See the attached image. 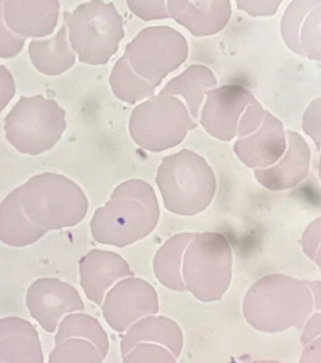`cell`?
<instances>
[{"instance_id":"cell-33","label":"cell","mask_w":321,"mask_h":363,"mask_svg":"<svg viewBox=\"0 0 321 363\" xmlns=\"http://www.w3.org/2000/svg\"><path fill=\"white\" fill-rule=\"evenodd\" d=\"M320 336V314L313 315L312 318L308 322L303 335H302V343H310L313 339Z\"/></svg>"},{"instance_id":"cell-26","label":"cell","mask_w":321,"mask_h":363,"mask_svg":"<svg viewBox=\"0 0 321 363\" xmlns=\"http://www.w3.org/2000/svg\"><path fill=\"white\" fill-rule=\"evenodd\" d=\"M112 91L120 101L128 104H136L147 97L154 96L156 87L146 80L138 77L122 55L112 69L110 74Z\"/></svg>"},{"instance_id":"cell-31","label":"cell","mask_w":321,"mask_h":363,"mask_svg":"<svg viewBox=\"0 0 321 363\" xmlns=\"http://www.w3.org/2000/svg\"><path fill=\"white\" fill-rule=\"evenodd\" d=\"M16 86L13 74L9 69L0 65V113L7 108V105L14 99Z\"/></svg>"},{"instance_id":"cell-4","label":"cell","mask_w":321,"mask_h":363,"mask_svg":"<svg viewBox=\"0 0 321 363\" xmlns=\"http://www.w3.org/2000/svg\"><path fill=\"white\" fill-rule=\"evenodd\" d=\"M22 206L32 223L47 231L74 227L84 220L89 200L75 182L55 173L31 177L21 185Z\"/></svg>"},{"instance_id":"cell-25","label":"cell","mask_w":321,"mask_h":363,"mask_svg":"<svg viewBox=\"0 0 321 363\" xmlns=\"http://www.w3.org/2000/svg\"><path fill=\"white\" fill-rule=\"evenodd\" d=\"M194 234L183 233L175 235L164 242L154 257V273L162 286L173 291H186L181 267L183 256Z\"/></svg>"},{"instance_id":"cell-1","label":"cell","mask_w":321,"mask_h":363,"mask_svg":"<svg viewBox=\"0 0 321 363\" xmlns=\"http://www.w3.org/2000/svg\"><path fill=\"white\" fill-rule=\"evenodd\" d=\"M317 309H320V282L285 274L259 279L250 286L244 300L246 322L265 333L301 328Z\"/></svg>"},{"instance_id":"cell-27","label":"cell","mask_w":321,"mask_h":363,"mask_svg":"<svg viewBox=\"0 0 321 363\" xmlns=\"http://www.w3.org/2000/svg\"><path fill=\"white\" fill-rule=\"evenodd\" d=\"M126 3L131 13L145 22L170 18L166 0H126Z\"/></svg>"},{"instance_id":"cell-21","label":"cell","mask_w":321,"mask_h":363,"mask_svg":"<svg viewBox=\"0 0 321 363\" xmlns=\"http://www.w3.org/2000/svg\"><path fill=\"white\" fill-rule=\"evenodd\" d=\"M39 334L20 317L0 319V363H43Z\"/></svg>"},{"instance_id":"cell-16","label":"cell","mask_w":321,"mask_h":363,"mask_svg":"<svg viewBox=\"0 0 321 363\" xmlns=\"http://www.w3.org/2000/svg\"><path fill=\"white\" fill-rule=\"evenodd\" d=\"M288 147L282 122L268 111L261 125L244 137H239L233 146L239 160L250 168H267L278 162Z\"/></svg>"},{"instance_id":"cell-11","label":"cell","mask_w":321,"mask_h":363,"mask_svg":"<svg viewBox=\"0 0 321 363\" xmlns=\"http://www.w3.org/2000/svg\"><path fill=\"white\" fill-rule=\"evenodd\" d=\"M50 363H101L109 352V339L102 325L86 314H70L58 325Z\"/></svg>"},{"instance_id":"cell-32","label":"cell","mask_w":321,"mask_h":363,"mask_svg":"<svg viewBox=\"0 0 321 363\" xmlns=\"http://www.w3.org/2000/svg\"><path fill=\"white\" fill-rule=\"evenodd\" d=\"M305 133L316 141L317 147L320 148V99H316L307 111L305 116Z\"/></svg>"},{"instance_id":"cell-17","label":"cell","mask_w":321,"mask_h":363,"mask_svg":"<svg viewBox=\"0 0 321 363\" xmlns=\"http://www.w3.org/2000/svg\"><path fill=\"white\" fill-rule=\"evenodd\" d=\"M4 20L24 39L51 35L60 15L59 0H4Z\"/></svg>"},{"instance_id":"cell-19","label":"cell","mask_w":321,"mask_h":363,"mask_svg":"<svg viewBox=\"0 0 321 363\" xmlns=\"http://www.w3.org/2000/svg\"><path fill=\"white\" fill-rule=\"evenodd\" d=\"M80 286L86 297L102 305L107 291L120 279L134 277L124 257L109 250H89L80 261Z\"/></svg>"},{"instance_id":"cell-15","label":"cell","mask_w":321,"mask_h":363,"mask_svg":"<svg viewBox=\"0 0 321 363\" xmlns=\"http://www.w3.org/2000/svg\"><path fill=\"white\" fill-rule=\"evenodd\" d=\"M321 0H292L283 15L281 33L288 49L320 61Z\"/></svg>"},{"instance_id":"cell-14","label":"cell","mask_w":321,"mask_h":363,"mask_svg":"<svg viewBox=\"0 0 321 363\" xmlns=\"http://www.w3.org/2000/svg\"><path fill=\"white\" fill-rule=\"evenodd\" d=\"M205 94L207 99L200 118L202 128L219 140H233L238 133L241 116L255 97L239 85L222 86Z\"/></svg>"},{"instance_id":"cell-7","label":"cell","mask_w":321,"mask_h":363,"mask_svg":"<svg viewBox=\"0 0 321 363\" xmlns=\"http://www.w3.org/2000/svg\"><path fill=\"white\" fill-rule=\"evenodd\" d=\"M6 139L21 154L38 156L59 143L67 128L66 112L42 95L22 97L5 118Z\"/></svg>"},{"instance_id":"cell-22","label":"cell","mask_w":321,"mask_h":363,"mask_svg":"<svg viewBox=\"0 0 321 363\" xmlns=\"http://www.w3.org/2000/svg\"><path fill=\"white\" fill-rule=\"evenodd\" d=\"M48 231L28 219L22 206L21 186L4 199L0 204V240L13 247L36 244Z\"/></svg>"},{"instance_id":"cell-24","label":"cell","mask_w":321,"mask_h":363,"mask_svg":"<svg viewBox=\"0 0 321 363\" xmlns=\"http://www.w3.org/2000/svg\"><path fill=\"white\" fill-rule=\"evenodd\" d=\"M216 85L217 80L211 69L202 65H192L177 77L172 78L160 91V95H180L186 99L192 118H198L204 95Z\"/></svg>"},{"instance_id":"cell-10","label":"cell","mask_w":321,"mask_h":363,"mask_svg":"<svg viewBox=\"0 0 321 363\" xmlns=\"http://www.w3.org/2000/svg\"><path fill=\"white\" fill-rule=\"evenodd\" d=\"M183 347L180 326L163 316L139 319L128 328L120 343L122 361L126 363H175Z\"/></svg>"},{"instance_id":"cell-3","label":"cell","mask_w":321,"mask_h":363,"mask_svg":"<svg viewBox=\"0 0 321 363\" xmlns=\"http://www.w3.org/2000/svg\"><path fill=\"white\" fill-rule=\"evenodd\" d=\"M156 184L166 210L185 217L205 211L217 186L213 168L205 158L188 149L163 158Z\"/></svg>"},{"instance_id":"cell-30","label":"cell","mask_w":321,"mask_h":363,"mask_svg":"<svg viewBox=\"0 0 321 363\" xmlns=\"http://www.w3.org/2000/svg\"><path fill=\"white\" fill-rule=\"evenodd\" d=\"M305 254L320 267V218L309 225L302 238Z\"/></svg>"},{"instance_id":"cell-23","label":"cell","mask_w":321,"mask_h":363,"mask_svg":"<svg viewBox=\"0 0 321 363\" xmlns=\"http://www.w3.org/2000/svg\"><path fill=\"white\" fill-rule=\"evenodd\" d=\"M28 55L32 65L41 74L58 76L68 72L75 65L76 55L70 49L65 23L53 38L32 40L28 45Z\"/></svg>"},{"instance_id":"cell-9","label":"cell","mask_w":321,"mask_h":363,"mask_svg":"<svg viewBox=\"0 0 321 363\" xmlns=\"http://www.w3.org/2000/svg\"><path fill=\"white\" fill-rule=\"evenodd\" d=\"M186 38L170 26H150L141 30L126 47L128 64L138 77L158 89L164 78L187 60Z\"/></svg>"},{"instance_id":"cell-2","label":"cell","mask_w":321,"mask_h":363,"mask_svg":"<svg viewBox=\"0 0 321 363\" xmlns=\"http://www.w3.org/2000/svg\"><path fill=\"white\" fill-rule=\"evenodd\" d=\"M158 220L160 206L153 187L143 179H129L95 211L89 226L97 242L122 248L148 236Z\"/></svg>"},{"instance_id":"cell-18","label":"cell","mask_w":321,"mask_h":363,"mask_svg":"<svg viewBox=\"0 0 321 363\" xmlns=\"http://www.w3.org/2000/svg\"><path fill=\"white\" fill-rule=\"evenodd\" d=\"M166 9L172 20L196 38L219 33L232 15L230 0H168Z\"/></svg>"},{"instance_id":"cell-6","label":"cell","mask_w":321,"mask_h":363,"mask_svg":"<svg viewBox=\"0 0 321 363\" xmlns=\"http://www.w3.org/2000/svg\"><path fill=\"white\" fill-rule=\"evenodd\" d=\"M230 242L219 233L194 234L183 256V284L202 303L219 301L232 281Z\"/></svg>"},{"instance_id":"cell-5","label":"cell","mask_w":321,"mask_h":363,"mask_svg":"<svg viewBox=\"0 0 321 363\" xmlns=\"http://www.w3.org/2000/svg\"><path fill=\"white\" fill-rule=\"evenodd\" d=\"M64 20L70 47L83 64H108L125 38L124 21L114 3L89 0L65 13Z\"/></svg>"},{"instance_id":"cell-8","label":"cell","mask_w":321,"mask_h":363,"mask_svg":"<svg viewBox=\"0 0 321 363\" xmlns=\"http://www.w3.org/2000/svg\"><path fill=\"white\" fill-rule=\"evenodd\" d=\"M196 128V122L180 99L160 94L136 106L129 120L133 140L152 152L179 146L189 131Z\"/></svg>"},{"instance_id":"cell-20","label":"cell","mask_w":321,"mask_h":363,"mask_svg":"<svg viewBox=\"0 0 321 363\" xmlns=\"http://www.w3.org/2000/svg\"><path fill=\"white\" fill-rule=\"evenodd\" d=\"M288 145L282 160L271 167L255 169L257 181L271 191L288 190L299 185L310 169L311 152L303 137L288 130Z\"/></svg>"},{"instance_id":"cell-28","label":"cell","mask_w":321,"mask_h":363,"mask_svg":"<svg viewBox=\"0 0 321 363\" xmlns=\"http://www.w3.org/2000/svg\"><path fill=\"white\" fill-rule=\"evenodd\" d=\"M4 0H0V58L11 59L20 55L26 40L9 30L4 20Z\"/></svg>"},{"instance_id":"cell-12","label":"cell","mask_w":321,"mask_h":363,"mask_svg":"<svg viewBox=\"0 0 321 363\" xmlns=\"http://www.w3.org/2000/svg\"><path fill=\"white\" fill-rule=\"evenodd\" d=\"M158 292L152 284L133 277L120 281L104 296L103 317L112 330L124 333L131 325L146 316L156 315Z\"/></svg>"},{"instance_id":"cell-29","label":"cell","mask_w":321,"mask_h":363,"mask_svg":"<svg viewBox=\"0 0 321 363\" xmlns=\"http://www.w3.org/2000/svg\"><path fill=\"white\" fill-rule=\"evenodd\" d=\"M236 7L251 17L274 16L283 0H236Z\"/></svg>"},{"instance_id":"cell-13","label":"cell","mask_w":321,"mask_h":363,"mask_svg":"<svg viewBox=\"0 0 321 363\" xmlns=\"http://www.w3.org/2000/svg\"><path fill=\"white\" fill-rule=\"evenodd\" d=\"M26 306L31 316L48 333H55L65 315L85 309L77 290L55 278L34 281L28 290Z\"/></svg>"}]
</instances>
